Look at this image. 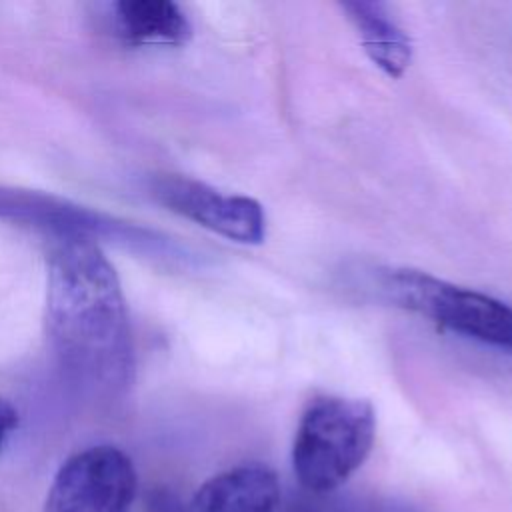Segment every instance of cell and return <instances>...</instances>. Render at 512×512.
<instances>
[{
	"label": "cell",
	"mask_w": 512,
	"mask_h": 512,
	"mask_svg": "<svg viewBox=\"0 0 512 512\" xmlns=\"http://www.w3.org/2000/svg\"><path fill=\"white\" fill-rule=\"evenodd\" d=\"M46 330L62 370L84 390L118 396L132 384L134 346L126 300L98 242L52 240Z\"/></svg>",
	"instance_id": "obj_1"
},
{
	"label": "cell",
	"mask_w": 512,
	"mask_h": 512,
	"mask_svg": "<svg viewBox=\"0 0 512 512\" xmlns=\"http://www.w3.org/2000/svg\"><path fill=\"white\" fill-rule=\"evenodd\" d=\"M376 436L374 408L366 400L314 398L298 424L292 468L304 492L328 494L368 458Z\"/></svg>",
	"instance_id": "obj_2"
},
{
	"label": "cell",
	"mask_w": 512,
	"mask_h": 512,
	"mask_svg": "<svg viewBox=\"0 0 512 512\" xmlns=\"http://www.w3.org/2000/svg\"><path fill=\"white\" fill-rule=\"evenodd\" d=\"M380 290L396 306L438 326L512 354V306L478 290L456 286L420 270H384Z\"/></svg>",
	"instance_id": "obj_3"
},
{
	"label": "cell",
	"mask_w": 512,
	"mask_h": 512,
	"mask_svg": "<svg viewBox=\"0 0 512 512\" xmlns=\"http://www.w3.org/2000/svg\"><path fill=\"white\" fill-rule=\"evenodd\" d=\"M0 220L40 230L54 238L110 240L154 258H182V250L158 232L106 216L38 190L0 186Z\"/></svg>",
	"instance_id": "obj_4"
},
{
	"label": "cell",
	"mask_w": 512,
	"mask_h": 512,
	"mask_svg": "<svg viewBox=\"0 0 512 512\" xmlns=\"http://www.w3.org/2000/svg\"><path fill=\"white\" fill-rule=\"evenodd\" d=\"M136 470L116 446H90L70 456L54 476L46 512H130Z\"/></svg>",
	"instance_id": "obj_5"
},
{
	"label": "cell",
	"mask_w": 512,
	"mask_h": 512,
	"mask_svg": "<svg viewBox=\"0 0 512 512\" xmlns=\"http://www.w3.org/2000/svg\"><path fill=\"white\" fill-rule=\"evenodd\" d=\"M150 194L178 216L228 240L260 244L266 238V214L254 198L224 194L186 176H158Z\"/></svg>",
	"instance_id": "obj_6"
},
{
	"label": "cell",
	"mask_w": 512,
	"mask_h": 512,
	"mask_svg": "<svg viewBox=\"0 0 512 512\" xmlns=\"http://www.w3.org/2000/svg\"><path fill=\"white\" fill-rule=\"evenodd\" d=\"M280 484L262 464H244L206 480L182 512H278Z\"/></svg>",
	"instance_id": "obj_7"
},
{
	"label": "cell",
	"mask_w": 512,
	"mask_h": 512,
	"mask_svg": "<svg viewBox=\"0 0 512 512\" xmlns=\"http://www.w3.org/2000/svg\"><path fill=\"white\" fill-rule=\"evenodd\" d=\"M342 10L356 28L364 52L390 78H398L410 66L412 44L404 30L388 16L382 4L344 2Z\"/></svg>",
	"instance_id": "obj_8"
},
{
	"label": "cell",
	"mask_w": 512,
	"mask_h": 512,
	"mask_svg": "<svg viewBox=\"0 0 512 512\" xmlns=\"http://www.w3.org/2000/svg\"><path fill=\"white\" fill-rule=\"evenodd\" d=\"M120 36L130 44L182 46L192 26L182 8L170 0H124L116 4Z\"/></svg>",
	"instance_id": "obj_9"
},
{
	"label": "cell",
	"mask_w": 512,
	"mask_h": 512,
	"mask_svg": "<svg viewBox=\"0 0 512 512\" xmlns=\"http://www.w3.org/2000/svg\"><path fill=\"white\" fill-rule=\"evenodd\" d=\"M282 512H418V510L392 500L332 496V492L328 494L304 492L300 496H292L286 502Z\"/></svg>",
	"instance_id": "obj_10"
},
{
	"label": "cell",
	"mask_w": 512,
	"mask_h": 512,
	"mask_svg": "<svg viewBox=\"0 0 512 512\" xmlns=\"http://www.w3.org/2000/svg\"><path fill=\"white\" fill-rule=\"evenodd\" d=\"M16 424H18L16 408L6 398H0V450L6 444L8 436L14 432Z\"/></svg>",
	"instance_id": "obj_11"
},
{
	"label": "cell",
	"mask_w": 512,
	"mask_h": 512,
	"mask_svg": "<svg viewBox=\"0 0 512 512\" xmlns=\"http://www.w3.org/2000/svg\"><path fill=\"white\" fill-rule=\"evenodd\" d=\"M150 512H182V506L178 500L168 492H154L148 500Z\"/></svg>",
	"instance_id": "obj_12"
}]
</instances>
